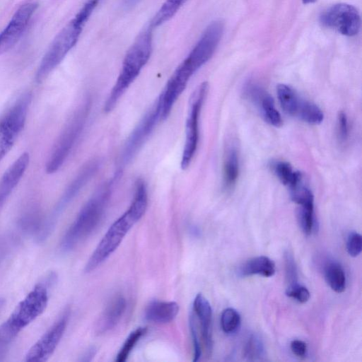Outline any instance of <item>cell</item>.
I'll use <instances>...</instances> for the list:
<instances>
[{
	"instance_id": "1",
	"label": "cell",
	"mask_w": 362,
	"mask_h": 362,
	"mask_svg": "<svg viewBox=\"0 0 362 362\" xmlns=\"http://www.w3.org/2000/svg\"><path fill=\"white\" fill-rule=\"evenodd\" d=\"M134 194L127 210L108 228L88 259L85 272H91L101 265L119 247L129 230L144 215L148 205V192L144 180L137 179Z\"/></svg>"
},
{
	"instance_id": "2",
	"label": "cell",
	"mask_w": 362,
	"mask_h": 362,
	"mask_svg": "<svg viewBox=\"0 0 362 362\" xmlns=\"http://www.w3.org/2000/svg\"><path fill=\"white\" fill-rule=\"evenodd\" d=\"M120 174L117 171L85 204L62 238V251H71L96 230L104 217L114 185Z\"/></svg>"
},
{
	"instance_id": "3",
	"label": "cell",
	"mask_w": 362,
	"mask_h": 362,
	"mask_svg": "<svg viewBox=\"0 0 362 362\" xmlns=\"http://www.w3.org/2000/svg\"><path fill=\"white\" fill-rule=\"evenodd\" d=\"M153 30L148 25L127 52L118 77L104 103L105 113L112 111L149 60L153 49Z\"/></svg>"
},
{
	"instance_id": "4",
	"label": "cell",
	"mask_w": 362,
	"mask_h": 362,
	"mask_svg": "<svg viewBox=\"0 0 362 362\" xmlns=\"http://www.w3.org/2000/svg\"><path fill=\"white\" fill-rule=\"evenodd\" d=\"M93 11L92 4L85 3L74 18L56 36L38 66L35 76L37 83H42L76 45Z\"/></svg>"
},
{
	"instance_id": "5",
	"label": "cell",
	"mask_w": 362,
	"mask_h": 362,
	"mask_svg": "<svg viewBox=\"0 0 362 362\" xmlns=\"http://www.w3.org/2000/svg\"><path fill=\"white\" fill-rule=\"evenodd\" d=\"M91 102L86 99L74 112L54 145L49 156L45 170L53 174L64 163L81 134L86 123Z\"/></svg>"
},
{
	"instance_id": "6",
	"label": "cell",
	"mask_w": 362,
	"mask_h": 362,
	"mask_svg": "<svg viewBox=\"0 0 362 362\" xmlns=\"http://www.w3.org/2000/svg\"><path fill=\"white\" fill-rule=\"evenodd\" d=\"M100 167V162L98 160H93L81 168L65 189L52 214L46 220L42 221L40 228L36 235V238L39 242L44 241L49 235L61 214L97 173Z\"/></svg>"
},
{
	"instance_id": "7",
	"label": "cell",
	"mask_w": 362,
	"mask_h": 362,
	"mask_svg": "<svg viewBox=\"0 0 362 362\" xmlns=\"http://www.w3.org/2000/svg\"><path fill=\"white\" fill-rule=\"evenodd\" d=\"M209 90L208 83H202L192 93L185 122V141L180 166L182 170L190 165L197 149L200 113Z\"/></svg>"
},
{
	"instance_id": "8",
	"label": "cell",
	"mask_w": 362,
	"mask_h": 362,
	"mask_svg": "<svg viewBox=\"0 0 362 362\" xmlns=\"http://www.w3.org/2000/svg\"><path fill=\"white\" fill-rule=\"evenodd\" d=\"M55 279L56 275L50 274L16 305L9 318L19 329L22 330L45 311L49 300V288Z\"/></svg>"
},
{
	"instance_id": "9",
	"label": "cell",
	"mask_w": 362,
	"mask_h": 362,
	"mask_svg": "<svg viewBox=\"0 0 362 362\" xmlns=\"http://www.w3.org/2000/svg\"><path fill=\"white\" fill-rule=\"evenodd\" d=\"M30 100V93L22 95L0 120V162L11 150L24 127Z\"/></svg>"
},
{
	"instance_id": "10",
	"label": "cell",
	"mask_w": 362,
	"mask_h": 362,
	"mask_svg": "<svg viewBox=\"0 0 362 362\" xmlns=\"http://www.w3.org/2000/svg\"><path fill=\"white\" fill-rule=\"evenodd\" d=\"M160 96L144 115L127 138L120 156V169L128 164L148 139L155 127L163 120Z\"/></svg>"
},
{
	"instance_id": "11",
	"label": "cell",
	"mask_w": 362,
	"mask_h": 362,
	"mask_svg": "<svg viewBox=\"0 0 362 362\" xmlns=\"http://www.w3.org/2000/svg\"><path fill=\"white\" fill-rule=\"evenodd\" d=\"M279 103L288 115L310 124H319L324 119V113L315 104L302 98L291 86L281 83L276 87Z\"/></svg>"
},
{
	"instance_id": "12",
	"label": "cell",
	"mask_w": 362,
	"mask_h": 362,
	"mask_svg": "<svg viewBox=\"0 0 362 362\" xmlns=\"http://www.w3.org/2000/svg\"><path fill=\"white\" fill-rule=\"evenodd\" d=\"M321 24L345 36L357 35L361 28V16L356 7L340 3L326 9L320 16Z\"/></svg>"
},
{
	"instance_id": "13",
	"label": "cell",
	"mask_w": 362,
	"mask_h": 362,
	"mask_svg": "<svg viewBox=\"0 0 362 362\" xmlns=\"http://www.w3.org/2000/svg\"><path fill=\"white\" fill-rule=\"evenodd\" d=\"M65 310L52 327L32 346L25 356L27 362H44L53 354L65 332L69 317Z\"/></svg>"
},
{
	"instance_id": "14",
	"label": "cell",
	"mask_w": 362,
	"mask_h": 362,
	"mask_svg": "<svg viewBox=\"0 0 362 362\" xmlns=\"http://www.w3.org/2000/svg\"><path fill=\"white\" fill-rule=\"evenodd\" d=\"M37 4L26 3L15 12L6 28L0 33V55L9 50L25 32Z\"/></svg>"
},
{
	"instance_id": "15",
	"label": "cell",
	"mask_w": 362,
	"mask_h": 362,
	"mask_svg": "<svg viewBox=\"0 0 362 362\" xmlns=\"http://www.w3.org/2000/svg\"><path fill=\"white\" fill-rule=\"evenodd\" d=\"M243 95L258 107L267 123L275 127L282 125L281 115L276 108L273 98L259 85L247 83L243 88Z\"/></svg>"
},
{
	"instance_id": "16",
	"label": "cell",
	"mask_w": 362,
	"mask_h": 362,
	"mask_svg": "<svg viewBox=\"0 0 362 362\" xmlns=\"http://www.w3.org/2000/svg\"><path fill=\"white\" fill-rule=\"evenodd\" d=\"M29 163V153H23L0 177V209L22 179Z\"/></svg>"
},
{
	"instance_id": "17",
	"label": "cell",
	"mask_w": 362,
	"mask_h": 362,
	"mask_svg": "<svg viewBox=\"0 0 362 362\" xmlns=\"http://www.w3.org/2000/svg\"><path fill=\"white\" fill-rule=\"evenodd\" d=\"M193 311L199 322L202 339L206 353L210 356L213 347L211 337L212 310L209 302L202 293H198L194 299Z\"/></svg>"
},
{
	"instance_id": "18",
	"label": "cell",
	"mask_w": 362,
	"mask_h": 362,
	"mask_svg": "<svg viewBox=\"0 0 362 362\" xmlns=\"http://www.w3.org/2000/svg\"><path fill=\"white\" fill-rule=\"evenodd\" d=\"M127 308L122 296L113 298L107 305L95 324V332L102 334L112 329L120 321Z\"/></svg>"
},
{
	"instance_id": "19",
	"label": "cell",
	"mask_w": 362,
	"mask_h": 362,
	"mask_svg": "<svg viewBox=\"0 0 362 362\" xmlns=\"http://www.w3.org/2000/svg\"><path fill=\"white\" fill-rule=\"evenodd\" d=\"M179 312V305L174 301L153 300L144 311L146 320L153 323L165 324L173 320Z\"/></svg>"
},
{
	"instance_id": "20",
	"label": "cell",
	"mask_w": 362,
	"mask_h": 362,
	"mask_svg": "<svg viewBox=\"0 0 362 362\" xmlns=\"http://www.w3.org/2000/svg\"><path fill=\"white\" fill-rule=\"evenodd\" d=\"M231 144L226 150L223 161V183L226 191L234 188L240 172L238 150L233 144Z\"/></svg>"
},
{
	"instance_id": "21",
	"label": "cell",
	"mask_w": 362,
	"mask_h": 362,
	"mask_svg": "<svg viewBox=\"0 0 362 362\" xmlns=\"http://www.w3.org/2000/svg\"><path fill=\"white\" fill-rule=\"evenodd\" d=\"M241 276H250L260 275L264 277H271L276 272L275 263L266 256L252 257L243 263L239 269Z\"/></svg>"
},
{
	"instance_id": "22",
	"label": "cell",
	"mask_w": 362,
	"mask_h": 362,
	"mask_svg": "<svg viewBox=\"0 0 362 362\" xmlns=\"http://www.w3.org/2000/svg\"><path fill=\"white\" fill-rule=\"evenodd\" d=\"M270 168L280 182L288 188L294 185L303 175L295 170L291 164L284 160H273Z\"/></svg>"
},
{
	"instance_id": "23",
	"label": "cell",
	"mask_w": 362,
	"mask_h": 362,
	"mask_svg": "<svg viewBox=\"0 0 362 362\" xmlns=\"http://www.w3.org/2000/svg\"><path fill=\"white\" fill-rule=\"evenodd\" d=\"M325 277L329 287L340 293L346 289V276L341 266L334 262H329L325 267Z\"/></svg>"
},
{
	"instance_id": "24",
	"label": "cell",
	"mask_w": 362,
	"mask_h": 362,
	"mask_svg": "<svg viewBox=\"0 0 362 362\" xmlns=\"http://www.w3.org/2000/svg\"><path fill=\"white\" fill-rule=\"evenodd\" d=\"M187 0H165L151 20L148 25L153 29L172 18Z\"/></svg>"
},
{
	"instance_id": "25",
	"label": "cell",
	"mask_w": 362,
	"mask_h": 362,
	"mask_svg": "<svg viewBox=\"0 0 362 362\" xmlns=\"http://www.w3.org/2000/svg\"><path fill=\"white\" fill-rule=\"evenodd\" d=\"M21 331L9 317L0 325V361L4 359Z\"/></svg>"
},
{
	"instance_id": "26",
	"label": "cell",
	"mask_w": 362,
	"mask_h": 362,
	"mask_svg": "<svg viewBox=\"0 0 362 362\" xmlns=\"http://www.w3.org/2000/svg\"><path fill=\"white\" fill-rule=\"evenodd\" d=\"M298 219L303 232L310 235L314 226V200L299 205Z\"/></svg>"
},
{
	"instance_id": "27",
	"label": "cell",
	"mask_w": 362,
	"mask_h": 362,
	"mask_svg": "<svg viewBox=\"0 0 362 362\" xmlns=\"http://www.w3.org/2000/svg\"><path fill=\"white\" fill-rule=\"evenodd\" d=\"M146 331L147 329L144 327H138L132 331L119 349L115 361L117 362L125 361L137 342L146 333Z\"/></svg>"
},
{
	"instance_id": "28",
	"label": "cell",
	"mask_w": 362,
	"mask_h": 362,
	"mask_svg": "<svg viewBox=\"0 0 362 362\" xmlns=\"http://www.w3.org/2000/svg\"><path fill=\"white\" fill-rule=\"evenodd\" d=\"M240 322V315L234 308H228L223 310L221 315V326L225 333L231 334L237 331Z\"/></svg>"
},
{
	"instance_id": "29",
	"label": "cell",
	"mask_w": 362,
	"mask_h": 362,
	"mask_svg": "<svg viewBox=\"0 0 362 362\" xmlns=\"http://www.w3.org/2000/svg\"><path fill=\"white\" fill-rule=\"evenodd\" d=\"M264 349L261 339L256 335L250 336L245 346L243 355L248 361H258L264 357Z\"/></svg>"
},
{
	"instance_id": "30",
	"label": "cell",
	"mask_w": 362,
	"mask_h": 362,
	"mask_svg": "<svg viewBox=\"0 0 362 362\" xmlns=\"http://www.w3.org/2000/svg\"><path fill=\"white\" fill-rule=\"evenodd\" d=\"M286 279L288 286L298 283L297 267L293 255L286 252L284 255Z\"/></svg>"
},
{
	"instance_id": "31",
	"label": "cell",
	"mask_w": 362,
	"mask_h": 362,
	"mask_svg": "<svg viewBox=\"0 0 362 362\" xmlns=\"http://www.w3.org/2000/svg\"><path fill=\"white\" fill-rule=\"evenodd\" d=\"M286 294L300 303H306L310 296L308 289L298 283L287 286Z\"/></svg>"
},
{
	"instance_id": "32",
	"label": "cell",
	"mask_w": 362,
	"mask_h": 362,
	"mask_svg": "<svg viewBox=\"0 0 362 362\" xmlns=\"http://www.w3.org/2000/svg\"><path fill=\"white\" fill-rule=\"evenodd\" d=\"M362 238L361 234L357 232H351L346 240V250L348 254L356 257L361 252Z\"/></svg>"
},
{
	"instance_id": "33",
	"label": "cell",
	"mask_w": 362,
	"mask_h": 362,
	"mask_svg": "<svg viewBox=\"0 0 362 362\" xmlns=\"http://www.w3.org/2000/svg\"><path fill=\"white\" fill-rule=\"evenodd\" d=\"M18 240V237L13 233L0 238V263L11 252Z\"/></svg>"
},
{
	"instance_id": "34",
	"label": "cell",
	"mask_w": 362,
	"mask_h": 362,
	"mask_svg": "<svg viewBox=\"0 0 362 362\" xmlns=\"http://www.w3.org/2000/svg\"><path fill=\"white\" fill-rule=\"evenodd\" d=\"M189 327L191 335L193 342L194 355L193 361H197L199 360L202 355V347L200 344L199 338L197 334V325L195 323V319L194 315L191 314L189 316Z\"/></svg>"
},
{
	"instance_id": "35",
	"label": "cell",
	"mask_w": 362,
	"mask_h": 362,
	"mask_svg": "<svg viewBox=\"0 0 362 362\" xmlns=\"http://www.w3.org/2000/svg\"><path fill=\"white\" fill-rule=\"evenodd\" d=\"M337 135L341 142L348 139L349 135V126L346 114L341 111L337 116Z\"/></svg>"
},
{
	"instance_id": "36",
	"label": "cell",
	"mask_w": 362,
	"mask_h": 362,
	"mask_svg": "<svg viewBox=\"0 0 362 362\" xmlns=\"http://www.w3.org/2000/svg\"><path fill=\"white\" fill-rule=\"evenodd\" d=\"M290 347L291 351L298 357L303 358L306 356L307 344L305 341L299 339L291 341Z\"/></svg>"
},
{
	"instance_id": "37",
	"label": "cell",
	"mask_w": 362,
	"mask_h": 362,
	"mask_svg": "<svg viewBox=\"0 0 362 362\" xmlns=\"http://www.w3.org/2000/svg\"><path fill=\"white\" fill-rule=\"evenodd\" d=\"M96 350L95 347L90 348L86 354L83 356V358H81V361H90L94 357L95 354Z\"/></svg>"
},
{
	"instance_id": "38",
	"label": "cell",
	"mask_w": 362,
	"mask_h": 362,
	"mask_svg": "<svg viewBox=\"0 0 362 362\" xmlns=\"http://www.w3.org/2000/svg\"><path fill=\"white\" fill-rule=\"evenodd\" d=\"M139 0H123V5L126 8H130L135 6Z\"/></svg>"
},
{
	"instance_id": "39",
	"label": "cell",
	"mask_w": 362,
	"mask_h": 362,
	"mask_svg": "<svg viewBox=\"0 0 362 362\" xmlns=\"http://www.w3.org/2000/svg\"><path fill=\"white\" fill-rule=\"evenodd\" d=\"M304 4H310L315 3L317 0H301Z\"/></svg>"
},
{
	"instance_id": "40",
	"label": "cell",
	"mask_w": 362,
	"mask_h": 362,
	"mask_svg": "<svg viewBox=\"0 0 362 362\" xmlns=\"http://www.w3.org/2000/svg\"><path fill=\"white\" fill-rule=\"evenodd\" d=\"M4 303H5L4 300L2 298H0V311L2 309V308L4 305Z\"/></svg>"
}]
</instances>
